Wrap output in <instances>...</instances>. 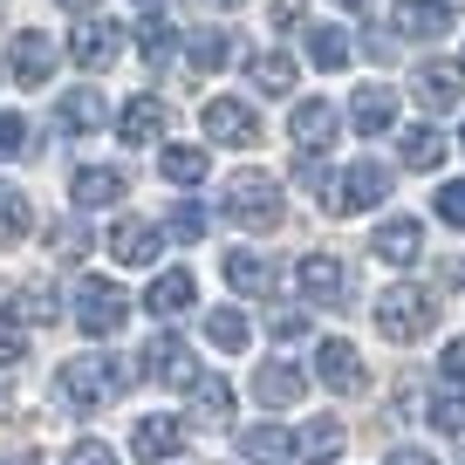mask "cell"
I'll return each instance as SVG.
<instances>
[{
  "mask_svg": "<svg viewBox=\"0 0 465 465\" xmlns=\"http://www.w3.org/2000/svg\"><path fill=\"white\" fill-rule=\"evenodd\" d=\"M131 391V370L116 363V356H69L62 363V377H55V397L69 411H103V404H116V397Z\"/></svg>",
  "mask_w": 465,
  "mask_h": 465,
  "instance_id": "obj_1",
  "label": "cell"
},
{
  "mask_svg": "<svg viewBox=\"0 0 465 465\" xmlns=\"http://www.w3.org/2000/svg\"><path fill=\"white\" fill-rule=\"evenodd\" d=\"M219 213H226L232 226H247V232H274L281 213H288V199H281V185L267 172H240V178H226V192H219Z\"/></svg>",
  "mask_w": 465,
  "mask_h": 465,
  "instance_id": "obj_2",
  "label": "cell"
},
{
  "mask_svg": "<svg viewBox=\"0 0 465 465\" xmlns=\"http://www.w3.org/2000/svg\"><path fill=\"white\" fill-rule=\"evenodd\" d=\"M431 322H438V294L418 288V281H397V288L377 294V329L391 342H418V335H431Z\"/></svg>",
  "mask_w": 465,
  "mask_h": 465,
  "instance_id": "obj_3",
  "label": "cell"
},
{
  "mask_svg": "<svg viewBox=\"0 0 465 465\" xmlns=\"http://www.w3.org/2000/svg\"><path fill=\"white\" fill-rule=\"evenodd\" d=\"M124 322H131V294L116 288V281L89 274L83 288H75V329L83 335H116Z\"/></svg>",
  "mask_w": 465,
  "mask_h": 465,
  "instance_id": "obj_4",
  "label": "cell"
},
{
  "mask_svg": "<svg viewBox=\"0 0 465 465\" xmlns=\"http://www.w3.org/2000/svg\"><path fill=\"white\" fill-rule=\"evenodd\" d=\"M391 199V164H377V158H356L342 178H335V192H329V213H377V205Z\"/></svg>",
  "mask_w": 465,
  "mask_h": 465,
  "instance_id": "obj_5",
  "label": "cell"
},
{
  "mask_svg": "<svg viewBox=\"0 0 465 465\" xmlns=\"http://www.w3.org/2000/svg\"><path fill=\"white\" fill-rule=\"evenodd\" d=\"M294 288L308 308H349V267L335 253H302L294 261Z\"/></svg>",
  "mask_w": 465,
  "mask_h": 465,
  "instance_id": "obj_6",
  "label": "cell"
},
{
  "mask_svg": "<svg viewBox=\"0 0 465 465\" xmlns=\"http://www.w3.org/2000/svg\"><path fill=\"white\" fill-rule=\"evenodd\" d=\"M137 377H144V383H172V391H185V383L199 377V363H192V349L178 342L172 329H164V335H151V342L137 349Z\"/></svg>",
  "mask_w": 465,
  "mask_h": 465,
  "instance_id": "obj_7",
  "label": "cell"
},
{
  "mask_svg": "<svg viewBox=\"0 0 465 465\" xmlns=\"http://www.w3.org/2000/svg\"><path fill=\"white\" fill-rule=\"evenodd\" d=\"M199 124H205V137H213V144H232V151L261 144V116H253V103H240V96H213V103L199 110Z\"/></svg>",
  "mask_w": 465,
  "mask_h": 465,
  "instance_id": "obj_8",
  "label": "cell"
},
{
  "mask_svg": "<svg viewBox=\"0 0 465 465\" xmlns=\"http://www.w3.org/2000/svg\"><path fill=\"white\" fill-rule=\"evenodd\" d=\"M185 438H192L185 418L151 411V418H137V431H131V459H137V465H164V459H178V451H185Z\"/></svg>",
  "mask_w": 465,
  "mask_h": 465,
  "instance_id": "obj_9",
  "label": "cell"
},
{
  "mask_svg": "<svg viewBox=\"0 0 465 465\" xmlns=\"http://www.w3.org/2000/svg\"><path fill=\"white\" fill-rule=\"evenodd\" d=\"M335 131H342L335 103H322V96H302V103H294V116H288L294 151H329V144H335Z\"/></svg>",
  "mask_w": 465,
  "mask_h": 465,
  "instance_id": "obj_10",
  "label": "cell"
},
{
  "mask_svg": "<svg viewBox=\"0 0 465 465\" xmlns=\"http://www.w3.org/2000/svg\"><path fill=\"white\" fill-rule=\"evenodd\" d=\"M370 253H377L383 267H418V253H424V226H418L411 213L383 219V226L370 232Z\"/></svg>",
  "mask_w": 465,
  "mask_h": 465,
  "instance_id": "obj_11",
  "label": "cell"
},
{
  "mask_svg": "<svg viewBox=\"0 0 465 465\" xmlns=\"http://www.w3.org/2000/svg\"><path fill=\"white\" fill-rule=\"evenodd\" d=\"M69 55H75V69L103 75L116 55H124V28H116V21H83V28L69 35Z\"/></svg>",
  "mask_w": 465,
  "mask_h": 465,
  "instance_id": "obj_12",
  "label": "cell"
},
{
  "mask_svg": "<svg viewBox=\"0 0 465 465\" xmlns=\"http://www.w3.org/2000/svg\"><path fill=\"white\" fill-rule=\"evenodd\" d=\"M131 192V178L116 172V164H83V172L69 178V199H75V213H103V205H116Z\"/></svg>",
  "mask_w": 465,
  "mask_h": 465,
  "instance_id": "obj_13",
  "label": "cell"
},
{
  "mask_svg": "<svg viewBox=\"0 0 465 465\" xmlns=\"http://www.w3.org/2000/svg\"><path fill=\"white\" fill-rule=\"evenodd\" d=\"M7 69H15V83H48L55 75V42H48L42 28H21L15 35V48H7Z\"/></svg>",
  "mask_w": 465,
  "mask_h": 465,
  "instance_id": "obj_14",
  "label": "cell"
},
{
  "mask_svg": "<svg viewBox=\"0 0 465 465\" xmlns=\"http://www.w3.org/2000/svg\"><path fill=\"white\" fill-rule=\"evenodd\" d=\"M315 377L329 383V391H363V356H356V342H342V335H329V342L315 349Z\"/></svg>",
  "mask_w": 465,
  "mask_h": 465,
  "instance_id": "obj_15",
  "label": "cell"
},
{
  "mask_svg": "<svg viewBox=\"0 0 465 465\" xmlns=\"http://www.w3.org/2000/svg\"><path fill=\"white\" fill-rule=\"evenodd\" d=\"M158 247H164V226H151V219H116L110 226V253L124 267H151Z\"/></svg>",
  "mask_w": 465,
  "mask_h": 465,
  "instance_id": "obj_16",
  "label": "cell"
},
{
  "mask_svg": "<svg viewBox=\"0 0 465 465\" xmlns=\"http://www.w3.org/2000/svg\"><path fill=\"white\" fill-rule=\"evenodd\" d=\"M349 124H356V137H383L397 131V96L383 83H363L356 96H349Z\"/></svg>",
  "mask_w": 465,
  "mask_h": 465,
  "instance_id": "obj_17",
  "label": "cell"
},
{
  "mask_svg": "<svg viewBox=\"0 0 465 465\" xmlns=\"http://www.w3.org/2000/svg\"><path fill=\"white\" fill-rule=\"evenodd\" d=\"M192 302H199V281H192V267H164V274H158V281H151V288H144V308H151V315H158V322L185 315Z\"/></svg>",
  "mask_w": 465,
  "mask_h": 465,
  "instance_id": "obj_18",
  "label": "cell"
},
{
  "mask_svg": "<svg viewBox=\"0 0 465 465\" xmlns=\"http://www.w3.org/2000/svg\"><path fill=\"white\" fill-rule=\"evenodd\" d=\"M302 391H308V377L294 363H261L253 370V397H261V411H288V404H302Z\"/></svg>",
  "mask_w": 465,
  "mask_h": 465,
  "instance_id": "obj_19",
  "label": "cell"
},
{
  "mask_svg": "<svg viewBox=\"0 0 465 465\" xmlns=\"http://www.w3.org/2000/svg\"><path fill=\"white\" fill-rule=\"evenodd\" d=\"M459 89H465V75H459V69H445V62H424V69L411 75V96H418L431 116L459 110Z\"/></svg>",
  "mask_w": 465,
  "mask_h": 465,
  "instance_id": "obj_20",
  "label": "cell"
},
{
  "mask_svg": "<svg viewBox=\"0 0 465 465\" xmlns=\"http://www.w3.org/2000/svg\"><path fill=\"white\" fill-rule=\"evenodd\" d=\"M226 281H232V294H253V302H267L281 274H274V261H267V253L232 247V253H226Z\"/></svg>",
  "mask_w": 465,
  "mask_h": 465,
  "instance_id": "obj_21",
  "label": "cell"
},
{
  "mask_svg": "<svg viewBox=\"0 0 465 465\" xmlns=\"http://www.w3.org/2000/svg\"><path fill=\"white\" fill-rule=\"evenodd\" d=\"M342 445H349V431L335 418H308L302 431H294V459H302V465H335Z\"/></svg>",
  "mask_w": 465,
  "mask_h": 465,
  "instance_id": "obj_22",
  "label": "cell"
},
{
  "mask_svg": "<svg viewBox=\"0 0 465 465\" xmlns=\"http://www.w3.org/2000/svg\"><path fill=\"white\" fill-rule=\"evenodd\" d=\"M116 137H124V144H158L164 137V103L158 96H131L116 110Z\"/></svg>",
  "mask_w": 465,
  "mask_h": 465,
  "instance_id": "obj_23",
  "label": "cell"
},
{
  "mask_svg": "<svg viewBox=\"0 0 465 465\" xmlns=\"http://www.w3.org/2000/svg\"><path fill=\"white\" fill-rule=\"evenodd\" d=\"M451 21H459V15L438 7V0H397V35H411V42H438Z\"/></svg>",
  "mask_w": 465,
  "mask_h": 465,
  "instance_id": "obj_24",
  "label": "cell"
},
{
  "mask_svg": "<svg viewBox=\"0 0 465 465\" xmlns=\"http://www.w3.org/2000/svg\"><path fill=\"white\" fill-rule=\"evenodd\" d=\"M185 397H192V418L199 424H232V383L226 377H205L199 370V377L185 383Z\"/></svg>",
  "mask_w": 465,
  "mask_h": 465,
  "instance_id": "obj_25",
  "label": "cell"
},
{
  "mask_svg": "<svg viewBox=\"0 0 465 465\" xmlns=\"http://www.w3.org/2000/svg\"><path fill=\"white\" fill-rule=\"evenodd\" d=\"M103 116H110V110H103V96H96V89H69V96H62L55 103V124H62V131H69V137H89V131H103Z\"/></svg>",
  "mask_w": 465,
  "mask_h": 465,
  "instance_id": "obj_26",
  "label": "cell"
},
{
  "mask_svg": "<svg viewBox=\"0 0 465 465\" xmlns=\"http://www.w3.org/2000/svg\"><path fill=\"white\" fill-rule=\"evenodd\" d=\"M294 451V431H281V424H247L240 431V459L247 465H281Z\"/></svg>",
  "mask_w": 465,
  "mask_h": 465,
  "instance_id": "obj_27",
  "label": "cell"
},
{
  "mask_svg": "<svg viewBox=\"0 0 465 465\" xmlns=\"http://www.w3.org/2000/svg\"><path fill=\"white\" fill-rule=\"evenodd\" d=\"M247 83L261 89V96H288V89H294V55H281V48L247 55Z\"/></svg>",
  "mask_w": 465,
  "mask_h": 465,
  "instance_id": "obj_28",
  "label": "cell"
},
{
  "mask_svg": "<svg viewBox=\"0 0 465 465\" xmlns=\"http://www.w3.org/2000/svg\"><path fill=\"white\" fill-rule=\"evenodd\" d=\"M397 158H404L411 172H438V164H445V137H438V124H411V131L397 137Z\"/></svg>",
  "mask_w": 465,
  "mask_h": 465,
  "instance_id": "obj_29",
  "label": "cell"
},
{
  "mask_svg": "<svg viewBox=\"0 0 465 465\" xmlns=\"http://www.w3.org/2000/svg\"><path fill=\"white\" fill-rule=\"evenodd\" d=\"M28 232H35V205H28V192L0 178V247H15V240H28Z\"/></svg>",
  "mask_w": 465,
  "mask_h": 465,
  "instance_id": "obj_30",
  "label": "cell"
},
{
  "mask_svg": "<svg viewBox=\"0 0 465 465\" xmlns=\"http://www.w3.org/2000/svg\"><path fill=\"white\" fill-rule=\"evenodd\" d=\"M185 62H192L199 75H219V69L232 62V35H226V28H199V35L185 42Z\"/></svg>",
  "mask_w": 465,
  "mask_h": 465,
  "instance_id": "obj_31",
  "label": "cell"
},
{
  "mask_svg": "<svg viewBox=\"0 0 465 465\" xmlns=\"http://www.w3.org/2000/svg\"><path fill=\"white\" fill-rule=\"evenodd\" d=\"M137 55H144L151 69H164V62L178 55V28L164 15H144V21H137Z\"/></svg>",
  "mask_w": 465,
  "mask_h": 465,
  "instance_id": "obj_32",
  "label": "cell"
},
{
  "mask_svg": "<svg viewBox=\"0 0 465 465\" xmlns=\"http://www.w3.org/2000/svg\"><path fill=\"white\" fill-rule=\"evenodd\" d=\"M158 172L172 178V185H199V178L213 172V158H205L199 144H164L158 151Z\"/></svg>",
  "mask_w": 465,
  "mask_h": 465,
  "instance_id": "obj_33",
  "label": "cell"
},
{
  "mask_svg": "<svg viewBox=\"0 0 465 465\" xmlns=\"http://www.w3.org/2000/svg\"><path fill=\"white\" fill-rule=\"evenodd\" d=\"M247 335H253V322L240 315V308H213V315H205V342L226 349V356H240V349H247Z\"/></svg>",
  "mask_w": 465,
  "mask_h": 465,
  "instance_id": "obj_34",
  "label": "cell"
},
{
  "mask_svg": "<svg viewBox=\"0 0 465 465\" xmlns=\"http://www.w3.org/2000/svg\"><path fill=\"white\" fill-rule=\"evenodd\" d=\"M349 55H356V42H349L342 28H308V62H315V69H349Z\"/></svg>",
  "mask_w": 465,
  "mask_h": 465,
  "instance_id": "obj_35",
  "label": "cell"
},
{
  "mask_svg": "<svg viewBox=\"0 0 465 465\" xmlns=\"http://www.w3.org/2000/svg\"><path fill=\"white\" fill-rule=\"evenodd\" d=\"M205 226H213V219H205V205H199V199H178L172 213H164V232H172L178 247H199Z\"/></svg>",
  "mask_w": 465,
  "mask_h": 465,
  "instance_id": "obj_36",
  "label": "cell"
},
{
  "mask_svg": "<svg viewBox=\"0 0 465 465\" xmlns=\"http://www.w3.org/2000/svg\"><path fill=\"white\" fill-rule=\"evenodd\" d=\"M424 418H431V431L465 438V391H459V383H451V391H438L431 404H424Z\"/></svg>",
  "mask_w": 465,
  "mask_h": 465,
  "instance_id": "obj_37",
  "label": "cell"
},
{
  "mask_svg": "<svg viewBox=\"0 0 465 465\" xmlns=\"http://www.w3.org/2000/svg\"><path fill=\"white\" fill-rule=\"evenodd\" d=\"M48 247H55L62 261H83V253L96 247V240H89V226H83V219H62V226L48 232Z\"/></svg>",
  "mask_w": 465,
  "mask_h": 465,
  "instance_id": "obj_38",
  "label": "cell"
},
{
  "mask_svg": "<svg viewBox=\"0 0 465 465\" xmlns=\"http://www.w3.org/2000/svg\"><path fill=\"white\" fill-rule=\"evenodd\" d=\"M15 363H28V322L0 315V370H15Z\"/></svg>",
  "mask_w": 465,
  "mask_h": 465,
  "instance_id": "obj_39",
  "label": "cell"
},
{
  "mask_svg": "<svg viewBox=\"0 0 465 465\" xmlns=\"http://www.w3.org/2000/svg\"><path fill=\"white\" fill-rule=\"evenodd\" d=\"M294 178H302L315 199H329V192H335V178H329V164H322V151H302V158H294Z\"/></svg>",
  "mask_w": 465,
  "mask_h": 465,
  "instance_id": "obj_40",
  "label": "cell"
},
{
  "mask_svg": "<svg viewBox=\"0 0 465 465\" xmlns=\"http://www.w3.org/2000/svg\"><path fill=\"white\" fill-rule=\"evenodd\" d=\"M62 308H55V288L48 281H35V288H21V322H55Z\"/></svg>",
  "mask_w": 465,
  "mask_h": 465,
  "instance_id": "obj_41",
  "label": "cell"
},
{
  "mask_svg": "<svg viewBox=\"0 0 465 465\" xmlns=\"http://www.w3.org/2000/svg\"><path fill=\"white\" fill-rule=\"evenodd\" d=\"M431 213L445 219V226H459V232H465V178H451V185H438Z\"/></svg>",
  "mask_w": 465,
  "mask_h": 465,
  "instance_id": "obj_42",
  "label": "cell"
},
{
  "mask_svg": "<svg viewBox=\"0 0 465 465\" xmlns=\"http://www.w3.org/2000/svg\"><path fill=\"white\" fill-rule=\"evenodd\" d=\"M21 151H28V116L0 110V158H21Z\"/></svg>",
  "mask_w": 465,
  "mask_h": 465,
  "instance_id": "obj_43",
  "label": "cell"
},
{
  "mask_svg": "<svg viewBox=\"0 0 465 465\" xmlns=\"http://www.w3.org/2000/svg\"><path fill=\"white\" fill-rule=\"evenodd\" d=\"M62 465H116V451L103 445V438H75V445H69V459H62Z\"/></svg>",
  "mask_w": 465,
  "mask_h": 465,
  "instance_id": "obj_44",
  "label": "cell"
},
{
  "mask_svg": "<svg viewBox=\"0 0 465 465\" xmlns=\"http://www.w3.org/2000/svg\"><path fill=\"white\" fill-rule=\"evenodd\" d=\"M267 335H274V342H302V335H308V315H302V308H281V315L267 322Z\"/></svg>",
  "mask_w": 465,
  "mask_h": 465,
  "instance_id": "obj_45",
  "label": "cell"
},
{
  "mask_svg": "<svg viewBox=\"0 0 465 465\" xmlns=\"http://www.w3.org/2000/svg\"><path fill=\"white\" fill-rule=\"evenodd\" d=\"M438 377L465 391V342H445V349H438Z\"/></svg>",
  "mask_w": 465,
  "mask_h": 465,
  "instance_id": "obj_46",
  "label": "cell"
},
{
  "mask_svg": "<svg viewBox=\"0 0 465 465\" xmlns=\"http://www.w3.org/2000/svg\"><path fill=\"white\" fill-rule=\"evenodd\" d=\"M391 465H438V459H431V451H418V445H397Z\"/></svg>",
  "mask_w": 465,
  "mask_h": 465,
  "instance_id": "obj_47",
  "label": "cell"
},
{
  "mask_svg": "<svg viewBox=\"0 0 465 465\" xmlns=\"http://www.w3.org/2000/svg\"><path fill=\"white\" fill-rule=\"evenodd\" d=\"M302 21V0H274V28H294Z\"/></svg>",
  "mask_w": 465,
  "mask_h": 465,
  "instance_id": "obj_48",
  "label": "cell"
},
{
  "mask_svg": "<svg viewBox=\"0 0 465 465\" xmlns=\"http://www.w3.org/2000/svg\"><path fill=\"white\" fill-rule=\"evenodd\" d=\"M7 465H42V459H35V451H15V459H7Z\"/></svg>",
  "mask_w": 465,
  "mask_h": 465,
  "instance_id": "obj_49",
  "label": "cell"
},
{
  "mask_svg": "<svg viewBox=\"0 0 465 465\" xmlns=\"http://www.w3.org/2000/svg\"><path fill=\"white\" fill-rule=\"evenodd\" d=\"M335 7H356V15H363V7H370V0H335Z\"/></svg>",
  "mask_w": 465,
  "mask_h": 465,
  "instance_id": "obj_50",
  "label": "cell"
},
{
  "mask_svg": "<svg viewBox=\"0 0 465 465\" xmlns=\"http://www.w3.org/2000/svg\"><path fill=\"white\" fill-rule=\"evenodd\" d=\"M438 7H451V15H459V7H465V0H438Z\"/></svg>",
  "mask_w": 465,
  "mask_h": 465,
  "instance_id": "obj_51",
  "label": "cell"
},
{
  "mask_svg": "<svg viewBox=\"0 0 465 465\" xmlns=\"http://www.w3.org/2000/svg\"><path fill=\"white\" fill-rule=\"evenodd\" d=\"M62 7H75V15H83V7H89V0H62Z\"/></svg>",
  "mask_w": 465,
  "mask_h": 465,
  "instance_id": "obj_52",
  "label": "cell"
},
{
  "mask_svg": "<svg viewBox=\"0 0 465 465\" xmlns=\"http://www.w3.org/2000/svg\"><path fill=\"white\" fill-rule=\"evenodd\" d=\"M213 7H240V0H213Z\"/></svg>",
  "mask_w": 465,
  "mask_h": 465,
  "instance_id": "obj_53",
  "label": "cell"
},
{
  "mask_svg": "<svg viewBox=\"0 0 465 465\" xmlns=\"http://www.w3.org/2000/svg\"><path fill=\"white\" fill-rule=\"evenodd\" d=\"M459 144H465V131H459Z\"/></svg>",
  "mask_w": 465,
  "mask_h": 465,
  "instance_id": "obj_54",
  "label": "cell"
},
{
  "mask_svg": "<svg viewBox=\"0 0 465 465\" xmlns=\"http://www.w3.org/2000/svg\"><path fill=\"white\" fill-rule=\"evenodd\" d=\"M459 75H465V62H459Z\"/></svg>",
  "mask_w": 465,
  "mask_h": 465,
  "instance_id": "obj_55",
  "label": "cell"
},
{
  "mask_svg": "<svg viewBox=\"0 0 465 465\" xmlns=\"http://www.w3.org/2000/svg\"><path fill=\"white\" fill-rule=\"evenodd\" d=\"M144 7H151V0H144Z\"/></svg>",
  "mask_w": 465,
  "mask_h": 465,
  "instance_id": "obj_56",
  "label": "cell"
}]
</instances>
